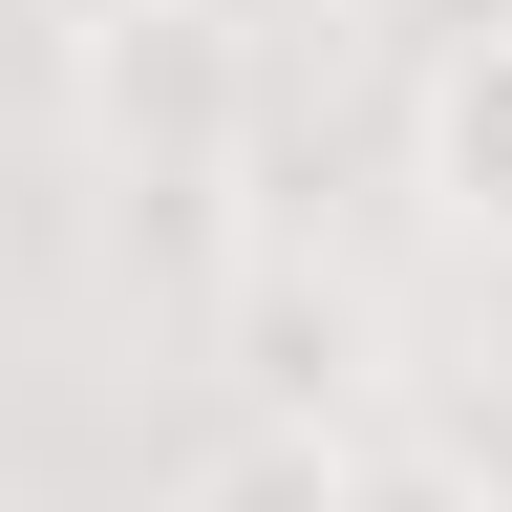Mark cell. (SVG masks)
Wrapping results in <instances>:
<instances>
[{"mask_svg": "<svg viewBox=\"0 0 512 512\" xmlns=\"http://www.w3.org/2000/svg\"><path fill=\"white\" fill-rule=\"evenodd\" d=\"M64 128H86L107 192H235V150H256V22L235 0H86Z\"/></svg>", "mask_w": 512, "mask_h": 512, "instance_id": "cell-1", "label": "cell"}, {"mask_svg": "<svg viewBox=\"0 0 512 512\" xmlns=\"http://www.w3.org/2000/svg\"><path fill=\"white\" fill-rule=\"evenodd\" d=\"M342 512H512L448 427H342Z\"/></svg>", "mask_w": 512, "mask_h": 512, "instance_id": "cell-5", "label": "cell"}, {"mask_svg": "<svg viewBox=\"0 0 512 512\" xmlns=\"http://www.w3.org/2000/svg\"><path fill=\"white\" fill-rule=\"evenodd\" d=\"M214 342H235V384H256L235 427H320V406L363 384V342H384V320H363V278H342V256L235 235V256H214Z\"/></svg>", "mask_w": 512, "mask_h": 512, "instance_id": "cell-2", "label": "cell"}, {"mask_svg": "<svg viewBox=\"0 0 512 512\" xmlns=\"http://www.w3.org/2000/svg\"><path fill=\"white\" fill-rule=\"evenodd\" d=\"M171 512H342V427H214L171 470Z\"/></svg>", "mask_w": 512, "mask_h": 512, "instance_id": "cell-4", "label": "cell"}, {"mask_svg": "<svg viewBox=\"0 0 512 512\" xmlns=\"http://www.w3.org/2000/svg\"><path fill=\"white\" fill-rule=\"evenodd\" d=\"M406 192L470 256H512V22H448L427 86H406Z\"/></svg>", "mask_w": 512, "mask_h": 512, "instance_id": "cell-3", "label": "cell"}]
</instances>
